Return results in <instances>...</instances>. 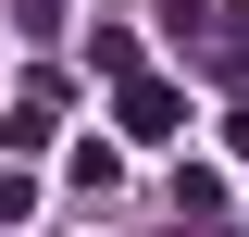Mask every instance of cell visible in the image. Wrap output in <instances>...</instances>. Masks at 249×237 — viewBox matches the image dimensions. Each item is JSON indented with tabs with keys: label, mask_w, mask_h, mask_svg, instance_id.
<instances>
[{
	"label": "cell",
	"mask_w": 249,
	"mask_h": 237,
	"mask_svg": "<svg viewBox=\"0 0 249 237\" xmlns=\"http://www.w3.org/2000/svg\"><path fill=\"white\" fill-rule=\"evenodd\" d=\"M62 113H75V75H62V62H37L25 88H13V113H0V150H13V162H25V150H50Z\"/></svg>",
	"instance_id": "6da1fadb"
},
{
	"label": "cell",
	"mask_w": 249,
	"mask_h": 237,
	"mask_svg": "<svg viewBox=\"0 0 249 237\" xmlns=\"http://www.w3.org/2000/svg\"><path fill=\"white\" fill-rule=\"evenodd\" d=\"M112 138H124V150L187 138V88H175V75H124V88H112Z\"/></svg>",
	"instance_id": "7a4b0ae2"
},
{
	"label": "cell",
	"mask_w": 249,
	"mask_h": 237,
	"mask_svg": "<svg viewBox=\"0 0 249 237\" xmlns=\"http://www.w3.org/2000/svg\"><path fill=\"white\" fill-rule=\"evenodd\" d=\"M150 13H162L175 50H212V38H224V0H150Z\"/></svg>",
	"instance_id": "3957f363"
},
{
	"label": "cell",
	"mask_w": 249,
	"mask_h": 237,
	"mask_svg": "<svg viewBox=\"0 0 249 237\" xmlns=\"http://www.w3.org/2000/svg\"><path fill=\"white\" fill-rule=\"evenodd\" d=\"M175 225H224V175H212V162L175 175Z\"/></svg>",
	"instance_id": "277c9868"
},
{
	"label": "cell",
	"mask_w": 249,
	"mask_h": 237,
	"mask_svg": "<svg viewBox=\"0 0 249 237\" xmlns=\"http://www.w3.org/2000/svg\"><path fill=\"white\" fill-rule=\"evenodd\" d=\"M88 75H112V88H124V75H150V62H137V38H124V25H88Z\"/></svg>",
	"instance_id": "5b68a950"
},
{
	"label": "cell",
	"mask_w": 249,
	"mask_h": 237,
	"mask_svg": "<svg viewBox=\"0 0 249 237\" xmlns=\"http://www.w3.org/2000/svg\"><path fill=\"white\" fill-rule=\"evenodd\" d=\"M0 25L13 38H62V0H0Z\"/></svg>",
	"instance_id": "8992f818"
},
{
	"label": "cell",
	"mask_w": 249,
	"mask_h": 237,
	"mask_svg": "<svg viewBox=\"0 0 249 237\" xmlns=\"http://www.w3.org/2000/svg\"><path fill=\"white\" fill-rule=\"evenodd\" d=\"M25 212H37V175H25V162H0V237L25 225Z\"/></svg>",
	"instance_id": "52a82bcc"
},
{
	"label": "cell",
	"mask_w": 249,
	"mask_h": 237,
	"mask_svg": "<svg viewBox=\"0 0 249 237\" xmlns=\"http://www.w3.org/2000/svg\"><path fill=\"white\" fill-rule=\"evenodd\" d=\"M187 237H237V225H187Z\"/></svg>",
	"instance_id": "ba28073f"
}]
</instances>
